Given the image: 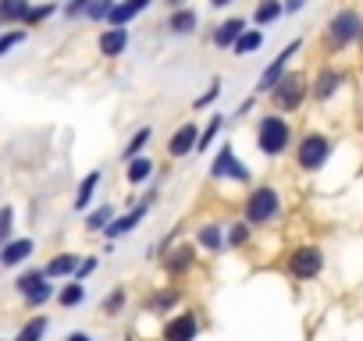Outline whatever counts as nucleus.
<instances>
[{
  "instance_id": "f257e3e1",
  "label": "nucleus",
  "mask_w": 363,
  "mask_h": 341,
  "mask_svg": "<svg viewBox=\"0 0 363 341\" xmlns=\"http://www.w3.org/2000/svg\"><path fill=\"white\" fill-rule=\"evenodd\" d=\"M289 146H292V128H289V121H285L281 114L260 117V125H257V149H260L264 156H281Z\"/></svg>"
},
{
  "instance_id": "f03ea898",
  "label": "nucleus",
  "mask_w": 363,
  "mask_h": 341,
  "mask_svg": "<svg viewBox=\"0 0 363 341\" xmlns=\"http://www.w3.org/2000/svg\"><path fill=\"white\" fill-rule=\"evenodd\" d=\"M278 210H281L278 189L257 185V189H250V196H246V203H242V221H246V224H271V221L278 217Z\"/></svg>"
},
{
  "instance_id": "7ed1b4c3",
  "label": "nucleus",
  "mask_w": 363,
  "mask_h": 341,
  "mask_svg": "<svg viewBox=\"0 0 363 341\" xmlns=\"http://www.w3.org/2000/svg\"><path fill=\"white\" fill-rule=\"evenodd\" d=\"M306 75H299V71H285L278 82H274V89L267 93L271 96V103H274V114L281 110V114H289V110H299L303 107V100H306Z\"/></svg>"
},
{
  "instance_id": "20e7f679",
  "label": "nucleus",
  "mask_w": 363,
  "mask_h": 341,
  "mask_svg": "<svg viewBox=\"0 0 363 341\" xmlns=\"http://www.w3.org/2000/svg\"><path fill=\"white\" fill-rule=\"evenodd\" d=\"M328 156H331V139L320 132H306L296 146V163L303 170H320L328 163Z\"/></svg>"
},
{
  "instance_id": "39448f33",
  "label": "nucleus",
  "mask_w": 363,
  "mask_h": 341,
  "mask_svg": "<svg viewBox=\"0 0 363 341\" xmlns=\"http://www.w3.org/2000/svg\"><path fill=\"white\" fill-rule=\"evenodd\" d=\"M359 25H363V22H359V15H356L352 8L331 15V22H328V47H331V50H342V47L356 43V40H359Z\"/></svg>"
},
{
  "instance_id": "423d86ee",
  "label": "nucleus",
  "mask_w": 363,
  "mask_h": 341,
  "mask_svg": "<svg viewBox=\"0 0 363 341\" xmlns=\"http://www.w3.org/2000/svg\"><path fill=\"white\" fill-rule=\"evenodd\" d=\"M211 175L214 178H232V182H242V185H250V178H253V170L235 156V146L232 142H225L221 149H218V156H214V163H211Z\"/></svg>"
},
{
  "instance_id": "0eeeda50",
  "label": "nucleus",
  "mask_w": 363,
  "mask_h": 341,
  "mask_svg": "<svg viewBox=\"0 0 363 341\" xmlns=\"http://www.w3.org/2000/svg\"><path fill=\"white\" fill-rule=\"evenodd\" d=\"M289 270L296 281H313L324 270V253L317 245H296L289 256Z\"/></svg>"
},
{
  "instance_id": "6e6552de",
  "label": "nucleus",
  "mask_w": 363,
  "mask_h": 341,
  "mask_svg": "<svg viewBox=\"0 0 363 341\" xmlns=\"http://www.w3.org/2000/svg\"><path fill=\"white\" fill-rule=\"evenodd\" d=\"M296 54H299V40H292V43H289V47H285V50L264 68V75H260V82H257V93H260V96H267V93L274 89V82L289 71V61H292Z\"/></svg>"
},
{
  "instance_id": "1a4fd4ad",
  "label": "nucleus",
  "mask_w": 363,
  "mask_h": 341,
  "mask_svg": "<svg viewBox=\"0 0 363 341\" xmlns=\"http://www.w3.org/2000/svg\"><path fill=\"white\" fill-rule=\"evenodd\" d=\"M196 334H200L196 313H178L164 323V341H196Z\"/></svg>"
},
{
  "instance_id": "9d476101",
  "label": "nucleus",
  "mask_w": 363,
  "mask_h": 341,
  "mask_svg": "<svg viewBox=\"0 0 363 341\" xmlns=\"http://www.w3.org/2000/svg\"><path fill=\"white\" fill-rule=\"evenodd\" d=\"M196 139H200V125L196 121H186V125H178V132L171 135V142H167V156H189L193 149H196Z\"/></svg>"
},
{
  "instance_id": "9b49d317",
  "label": "nucleus",
  "mask_w": 363,
  "mask_h": 341,
  "mask_svg": "<svg viewBox=\"0 0 363 341\" xmlns=\"http://www.w3.org/2000/svg\"><path fill=\"white\" fill-rule=\"evenodd\" d=\"M310 89L306 93H313V100H331L342 86H345V71H338V68H324L313 82H306Z\"/></svg>"
},
{
  "instance_id": "f8f14e48",
  "label": "nucleus",
  "mask_w": 363,
  "mask_h": 341,
  "mask_svg": "<svg viewBox=\"0 0 363 341\" xmlns=\"http://www.w3.org/2000/svg\"><path fill=\"white\" fill-rule=\"evenodd\" d=\"M150 200H153V192H150V196H146V200H143L139 207H132L128 214L114 217V221H111V224L104 228V231H107V238H121V235H128V231H132V228H135V224H139V221L146 217V210H150Z\"/></svg>"
},
{
  "instance_id": "ddd939ff",
  "label": "nucleus",
  "mask_w": 363,
  "mask_h": 341,
  "mask_svg": "<svg viewBox=\"0 0 363 341\" xmlns=\"http://www.w3.org/2000/svg\"><path fill=\"white\" fill-rule=\"evenodd\" d=\"M150 4H153V0H121V4H114V8H111L107 25H111V29H125V25H128L135 15H143Z\"/></svg>"
},
{
  "instance_id": "4468645a",
  "label": "nucleus",
  "mask_w": 363,
  "mask_h": 341,
  "mask_svg": "<svg viewBox=\"0 0 363 341\" xmlns=\"http://www.w3.org/2000/svg\"><path fill=\"white\" fill-rule=\"evenodd\" d=\"M193 263H196V249L186 242V245H178V249H171L167 256H164V270L171 274V277H182L186 270H193Z\"/></svg>"
},
{
  "instance_id": "2eb2a0df",
  "label": "nucleus",
  "mask_w": 363,
  "mask_h": 341,
  "mask_svg": "<svg viewBox=\"0 0 363 341\" xmlns=\"http://www.w3.org/2000/svg\"><path fill=\"white\" fill-rule=\"evenodd\" d=\"M33 238H11L4 249H0V263H4V267H22L29 256H33Z\"/></svg>"
},
{
  "instance_id": "dca6fc26",
  "label": "nucleus",
  "mask_w": 363,
  "mask_h": 341,
  "mask_svg": "<svg viewBox=\"0 0 363 341\" xmlns=\"http://www.w3.org/2000/svg\"><path fill=\"white\" fill-rule=\"evenodd\" d=\"M96 47H100L104 57H121L125 47H128V29H104L100 40H96Z\"/></svg>"
},
{
  "instance_id": "f3484780",
  "label": "nucleus",
  "mask_w": 363,
  "mask_h": 341,
  "mask_svg": "<svg viewBox=\"0 0 363 341\" xmlns=\"http://www.w3.org/2000/svg\"><path fill=\"white\" fill-rule=\"evenodd\" d=\"M242 29H250V22H246V18H228V22H221V25H218V33H214V47L232 50V43L242 36Z\"/></svg>"
},
{
  "instance_id": "a211bd4d",
  "label": "nucleus",
  "mask_w": 363,
  "mask_h": 341,
  "mask_svg": "<svg viewBox=\"0 0 363 341\" xmlns=\"http://www.w3.org/2000/svg\"><path fill=\"white\" fill-rule=\"evenodd\" d=\"M196 25H200V15H196L193 8H178V11H171V18H167V29H171L174 36H189V33H196Z\"/></svg>"
},
{
  "instance_id": "6ab92c4d",
  "label": "nucleus",
  "mask_w": 363,
  "mask_h": 341,
  "mask_svg": "<svg viewBox=\"0 0 363 341\" xmlns=\"http://www.w3.org/2000/svg\"><path fill=\"white\" fill-rule=\"evenodd\" d=\"M178 299H182V291L178 288H157L150 299H146V313H167L171 306H178Z\"/></svg>"
},
{
  "instance_id": "aec40b11",
  "label": "nucleus",
  "mask_w": 363,
  "mask_h": 341,
  "mask_svg": "<svg viewBox=\"0 0 363 341\" xmlns=\"http://www.w3.org/2000/svg\"><path fill=\"white\" fill-rule=\"evenodd\" d=\"M281 15H285V11H281V0H260V4L253 8V25H257V29L274 25Z\"/></svg>"
},
{
  "instance_id": "412c9836",
  "label": "nucleus",
  "mask_w": 363,
  "mask_h": 341,
  "mask_svg": "<svg viewBox=\"0 0 363 341\" xmlns=\"http://www.w3.org/2000/svg\"><path fill=\"white\" fill-rule=\"evenodd\" d=\"M29 8H33L29 0H0V25H4V22L8 25H15V22L22 25L26 15H29Z\"/></svg>"
},
{
  "instance_id": "4be33fe9",
  "label": "nucleus",
  "mask_w": 363,
  "mask_h": 341,
  "mask_svg": "<svg viewBox=\"0 0 363 341\" xmlns=\"http://www.w3.org/2000/svg\"><path fill=\"white\" fill-rule=\"evenodd\" d=\"M75 263H79L75 253H61V256H54V260L43 267V277H47V281H50V277H72Z\"/></svg>"
},
{
  "instance_id": "5701e85b",
  "label": "nucleus",
  "mask_w": 363,
  "mask_h": 341,
  "mask_svg": "<svg viewBox=\"0 0 363 341\" xmlns=\"http://www.w3.org/2000/svg\"><path fill=\"white\" fill-rule=\"evenodd\" d=\"M100 178H104V170H89V175L79 182V192H75V210H86V207L93 203V192H96Z\"/></svg>"
},
{
  "instance_id": "b1692460",
  "label": "nucleus",
  "mask_w": 363,
  "mask_h": 341,
  "mask_svg": "<svg viewBox=\"0 0 363 341\" xmlns=\"http://www.w3.org/2000/svg\"><path fill=\"white\" fill-rule=\"evenodd\" d=\"M196 242H200L203 249H211V253H221V249H225V228H221V224H203V228L196 231Z\"/></svg>"
},
{
  "instance_id": "393cba45",
  "label": "nucleus",
  "mask_w": 363,
  "mask_h": 341,
  "mask_svg": "<svg viewBox=\"0 0 363 341\" xmlns=\"http://www.w3.org/2000/svg\"><path fill=\"white\" fill-rule=\"evenodd\" d=\"M260 47H264V33H260V29H242V36L232 43L235 57H246V54H253V50H260Z\"/></svg>"
},
{
  "instance_id": "a878e982",
  "label": "nucleus",
  "mask_w": 363,
  "mask_h": 341,
  "mask_svg": "<svg viewBox=\"0 0 363 341\" xmlns=\"http://www.w3.org/2000/svg\"><path fill=\"white\" fill-rule=\"evenodd\" d=\"M150 175H153V160H146V156H132L128 160V170H125L128 185H143Z\"/></svg>"
},
{
  "instance_id": "bb28decb",
  "label": "nucleus",
  "mask_w": 363,
  "mask_h": 341,
  "mask_svg": "<svg viewBox=\"0 0 363 341\" xmlns=\"http://www.w3.org/2000/svg\"><path fill=\"white\" fill-rule=\"evenodd\" d=\"M47 330H50V320L47 316H33L29 323H22V330L15 334V341H43Z\"/></svg>"
},
{
  "instance_id": "cd10ccee",
  "label": "nucleus",
  "mask_w": 363,
  "mask_h": 341,
  "mask_svg": "<svg viewBox=\"0 0 363 341\" xmlns=\"http://www.w3.org/2000/svg\"><path fill=\"white\" fill-rule=\"evenodd\" d=\"M221 128H225V117H221V114H214V117H211V125L200 132V139H196V149H200V153H207V149L214 146V139H218V132H221Z\"/></svg>"
},
{
  "instance_id": "c85d7f7f",
  "label": "nucleus",
  "mask_w": 363,
  "mask_h": 341,
  "mask_svg": "<svg viewBox=\"0 0 363 341\" xmlns=\"http://www.w3.org/2000/svg\"><path fill=\"white\" fill-rule=\"evenodd\" d=\"M111 221H114V207H107V203H104V207H96V210L86 217V228H89V231H104Z\"/></svg>"
},
{
  "instance_id": "c756f323",
  "label": "nucleus",
  "mask_w": 363,
  "mask_h": 341,
  "mask_svg": "<svg viewBox=\"0 0 363 341\" xmlns=\"http://www.w3.org/2000/svg\"><path fill=\"white\" fill-rule=\"evenodd\" d=\"M246 242H250V224H246V221H235V224H228L225 245H232V249H242Z\"/></svg>"
},
{
  "instance_id": "7c9ffc66",
  "label": "nucleus",
  "mask_w": 363,
  "mask_h": 341,
  "mask_svg": "<svg viewBox=\"0 0 363 341\" xmlns=\"http://www.w3.org/2000/svg\"><path fill=\"white\" fill-rule=\"evenodd\" d=\"M86 299V288L79 284V281H72V284H65L61 291H57V302L65 306V309H72V306H79Z\"/></svg>"
},
{
  "instance_id": "2f4dec72",
  "label": "nucleus",
  "mask_w": 363,
  "mask_h": 341,
  "mask_svg": "<svg viewBox=\"0 0 363 341\" xmlns=\"http://www.w3.org/2000/svg\"><path fill=\"white\" fill-rule=\"evenodd\" d=\"M150 135H153V132H150V128L143 125V128H139V132H135V135L128 139V146H125V153H121V156H125V160H132V156H139V153H143V146L150 142Z\"/></svg>"
},
{
  "instance_id": "473e14b6",
  "label": "nucleus",
  "mask_w": 363,
  "mask_h": 341,
  "mask_svg": "<svg viewBox=\"0 0 363 341\" xmlns=\"http://www.w3.org/2000/svg\"><path fill=\"white\" fill-rule=\"evenodd\" d=\"M11 231H15V210L11 207H0V249L11 242Z\"/></svg>"
},
{
  "instance_id": "72a5a7b5",
  "label": "nucleus",
  "mask_w": 363,
  "mask_h": 341,
  "mask_svg": "<svg viewBox=\"0 0 363 341\" xmlns=\"http://www.w3.org/2000/svg\"><path fill=\"white\" fill-rule=\"evenodd\" d=\"M111 8H114V0H89V8H86V18H89V22H107Z\"/></svg>"
},
{
  "instance_id": "f704fd0d",
  "label": "nucleus",
  "mask_w": 363,
  "mask_h": 341,
  "mask_svg": "<svg viewBox=\"0 0 363 341\" xmlns=\"http://www.w3.org/2000/svg\"><path fill=\"white\" fill-rule=\"evenodd\" d=\"M50 295H54V284H50V281H40V284H36V288H33V291L26 295V302H29V306L36 309V306L50 302Z\"/></svg>"
},
{
  "instance_id": "c9c22d12",
  "label": "nucleus",
  "mask_w": 363,
  "mask_h": 341,
  "mask_svg": "<svg viewBox=\"0 0 363 341\" xmlns=\"http://www.w3.org/2000/svg\"><path fill=\"white\" fill-rule=\"evenodd\" d=\"M26 29H15V33H0V57H8V50H15L18 43H26Z\"/></svg>"
},
{
  "instance_id": "e433bc0d",
  "label": "nucleus",
  "mask_w": 363,
  "mask_h": 341,
  "mask_svg": "<svg viewBox=\"0 0 363 341\" xmlns=\"http://www.w3.org/2000/svg\"><path fill=\"white\" fill-rule=\"evenodd\" d=\"M121 309H125V288H114V291L104 299V313H107V316H118Z\"/></svg>"
},
{
  "instance_id": "4c0bfd02",
  "label": "nucleus",
  "mask_w": 363,
  "mask_h": 341,
  "mask_svg": "<svg viewBox=\"0 0 363 341\" xmlns=\"http://www.w3.org/2000/svg\"><path fill=\"white\" fill-rule=\"evenodd\" d=\"M57 11V4H40V8H29V15H26V22L22 25H40L43 18H50Z\"/></svg>"
},
{
  "instance_id": "58836bf2",
  "label": "nucleus",
  "mask_w": 363,
  "mask_h": 341,
  "mask_svg": "<svg viewBox=\"0 0 363 341\" xmlns=\"http://www.w3.org/2000/svg\"><path fill=\"white\" fill-rule=\"evenodd\" d=\"M93 270H96V260H93V256H86L82 263H75V270H72V277H75V281L82 284V281H86V277L93 274Z\"/></svg>"
},
{
  "instance_id": "ea45409f",
  "label": "nucleus",
  "mask_w": 363,
  "mask_h": 341,
  "mask_svg": "<svg viewBox=\"0 0 363 341\" xmlns=\"http://www.w3.org/2000/svg\"><path fill=\"white\" fill-rule=\"evenodd\" d=\"M86 8H89V0H68L65 15H68V18H79V15H86Z\"/></svg>"
},
{
  "instance_id": "a19ab883",
  "label": "nucleus",
  "mask_w": 363,
  "mask_h": 341,
  "mask_svg": "<svg viewBox=\"0 0 363 341\" xmlns=\"http://www.w3.org/2000/svg\"><path fill=\"white\" fill-rule=\"evenodd\" d=\"M218 93H221V82H214V86H211V89H207V93H203V96L193 103V107H196V110H200V107H211V103L218 100Z\"/></svg>"
},
{
  "instance_id": "79ce46f5",
  "label": "nucleus",
  "mask_w": 363,
  "mask_h": 341,
  "mask_svg": "<svg viewBox=\"0 0 363 341\" xmlns=\"http://www.w3.org/2000/svg\"><path fill=\"white\" fill-rule=\"evenodd\" d=\"M306 8V0H281V11L285 15H296V11H303Z\"/></svg>"
},
{
  "instance_id": "37998d69",
  "label": "nucleus",
  "mask_w": 363,
  "mask_h": 341,
  "mask_svg": "<svg viewBox=\"0 0 363 341\" xmlns=\"http://www.w3.org/2000/svg\"><path fill=\"white\" fill-rule=\"evenodd\" d=\"M253 103H257V96H250V100H242V103H239V117H242V114H250V110H253Z\"/></svg>"
},
{
  "instance_id": "c03bdc74",
  "label": "nucleus",
  "mask_w": 363,
  "mask_h": 341,
  "mask_svg": "<svg viewBox=\"0 0 363 341\" xmlns=\"http://www.w3.org/2000/svg\"><path fill=\"white\" fill-rule=\"evenodd\" d=\"M68 341H93V337H89L86 330H72V334H68Z\"/></svg>"
},
{
  "instance_id": "a18cd8bd",
  "label": "nucleus",
  "mask_w": 363,
  "mask_h": 341,
  "mask_svg": "<svg viewBox=\"0 0 363 341\" xmlns=\"http://www.w3.org/2000/svg\"><path fill=\"white\" fill-rule=\"evenodd\" d=\"M167 8H171V11H178V8H186V0H167Z\"/></svg>"
},
{
  "instance_id": "49530a36",
  "label": "nucleus",
  "mask_w": 363,
  "mask_h": 341,
  "mask_svg": "<svg viewBox=\"0 0 363 341\" xmlns=\"http://www.w3.org/2000/svg\"><path fill=\"white\" fill-rule=\"evenodd\" d=\"M232 0H211V8H228Z\"/></svg>"
}]
</instances>
